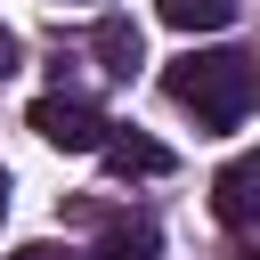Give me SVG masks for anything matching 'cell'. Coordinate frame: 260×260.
I'll use <instances>...</instances> for the list:
<instances>
[{"label":"cell","instance_id":"277c9868","mask_svg":"<svg viewBox=\"0 0 260 260\" xmlns=\"http://www.w3.org/2000/svg\"><path fill=\"white\" fill-rule=\"evenodd\" d=\"M252 187H260V154H236L219 179H211V211L228 228H252Z\"/></svg>","mask_w":260,"mask_h":260},{"label":"cell","instance_id":"5b68a950","mask_svg":"<svg viewBox=\"0 0 260 260\" xmlns=\"http://www.w3.org/2000/svg\"><path fill=\"white\" fill-rule=\"evenodd\" d=\"M89 49H98V65H106V73H122V81L146 65V41H138V24H130V16H98Z\"/></svg>","mask_w":260,"mask_h":260},{"label":"cell","instance_id":"9c48e42d","mask_svg":"<svg viewBox=\"0 0 260 260\" xmlns=\"http://www.w3.org/2000/svg\"><path fill=\"white\" fill-rule=\"evenodd\" d=\"M8 73H16V32L0 24V81H8Z\"/></svg>","mask_w":260,"mask_h":260},{"label":"cell","instance_id":"8992f818","mask_svg":"<svg viewBox=\"0 0 260 260\" xmlns=\"http://www.w3.org/2000/svg\"><path fill=\"white\" fill-rule=\"evenodd\" d=\"M154 16L171 32H228L244 16V0H154Z\"/></svg>","mask_w":260,"mask_h":260},{"label":"cell","instance_id":"3957f363","mask_svg":"<svg viewBox=\"0 0 260 260\" xmlns=\"http://www.w3.org/2000/svg\"><path fill=\"white\" fill-rule=\"evenodd\" d=\"M98 154H106V171H114V179H162V171H171V146H162V138H146V130H122V122H106Z\"/></svg>","mask_w":260,"mask_h":260},{"label":"cell","instance_id":"7a4b0ae2","mask_svg":"<svg viewBox=\"0 0 260 260\" xmlns=\"http://www.w3.org/2000/svg\"><path fill=\"white\" fill-rule=\"evenodd\" d=\"M32 130H41V146H57V154H98V138H106V114L89 106V98H65V89H49V98H32V114H24Z\"/></svg>","mask_w":260,"mask_h":260},{"label":"cell","instance_id":"6da1fadb","mask_svg":"<svg viewBox=\"0 0 260 260\" xmlns=\"http://www.w3.org/2000/svg\"><path fill=\"white\" fill-rule=\"evenodd\" d=\"M162 98L187 106L203 130H244V114L260 98V73H252L244 49H195V57L162 65Z\"/></svg>","mask_w":260,"mask_h":260},{"label":"cell","instance_id":"ba28073f","mask_svg":"<svg viewBox=\"0 0 260 260\" xmlns=\"http://www.w3.org/2000/svg\"><path fill=\"white\" fill-rule=\"evenodd\" d=\"M8 260H81V252H65V244H16Z\"/></svg>","mask_w":260,"mask_h":260},{"label":"cell","instance_id":"30bf717a","mask_svg":"<svg viewBox=\"0 0 260 260\" xmlns=\"http://www.w3.org/2000/svg\"><path fill=\"white\" fill-rule=\"evenodd\" d=\"M0 211H8V179H0Z\"/></svg>","mask_w":260,"mask_h":260},{"label":"cell","instance_id":"52a82bcc","mask_svg":"<svg viewBox=\"0 0 260 260\" xmlns=\"http://www.w3.org/2000/svg\"><path fill=\"white\" fill-rule=\"evenodd\" d=\"M98 260H154V219H130V228H106Z\"/></svg>","mask_w":260,"mask_h":260}]
</instances>
